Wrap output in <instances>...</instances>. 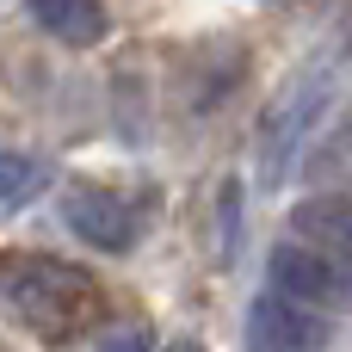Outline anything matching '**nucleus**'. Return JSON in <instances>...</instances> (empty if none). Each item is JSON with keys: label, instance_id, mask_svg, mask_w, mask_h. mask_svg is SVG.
Returning <instances> with one entry per match:
<instances>
[{"label": "nucleus", "instance_id": "nucleus-1", "mask_svg": "<svg viewBox=\"0 0 352 352\" xmlns=\"http://www.w3.org/2000/svg\"><path fill=\"white\" fill-rule=\"evenodd\" d=\"M0 297L43 340H68V334L99 322V285L80 266L50 260V254H6L0 260Z\"/></svg>", "mask_w": 352, "mask_h": 352}, {"label": "nucleus", "instance_id": "nucleus-2", "mask_svg": "<svg viewBox=\"0 0 352 352\" xmlns=\"http://www.w3.org/2000/svg\"><path fill=\"white\" fill-rule=\"evenodd\" d=\"M266 278H272V291H285L309 309H346L352 303V266L309 248V241H278L266 260Z\"/></svg>", "mask_w": 352, "mask_h": 352}, {"label": "nucleus", "instance_id": "nucleus-3", "mask_svg": "<svg viewBox=\"0 0 352 352\" xmlns=\"http://www.w3.org/2000/svg\"><path fill=\"white\" fill-rule=\"evenodd\" d=\"M322 105H328V74H303V80L272 105V118H266V142H260V161H266L272 179H285V173L297 167L309 130L322 124Z\"/></svg>", "mask_w": 352, "mask_h": 352}, {"label": "nucleus", "instance_id": "nucleus-4", "mask_svg": "<svg viewBox=\"0 0 352 352\" xmlns=\"http://www.w3.org/2000/svg\"><path fill=\"white\" fill-rule=\"evenodd\" d=\"M248 346L254 352H328V322L322 309L285 297V291H260L248 309Z\"/></svg>", "mask_w": 352, "mask_h": 352}, {"label": "nucleus", "instance_id": "nucleus-5", "mask_svg": "<svg viewBox=\"0 0 352 352\" xmlns=\"http://www.w3.org/2000/svg\"><path fill=\"white\" fill-rule=\"evenodd\" d=\"M62 223H68L87 248H99V254H124V248L136 241L130 204L111 198V192H99V186H74V192L62 198Z\"/></svg>", "mask_w": 352, "mask_h": 352}, {"label": "nucleus", "instance_id": "nucleus-6", "mask_svg": "<svg viewBox=\"0 0 352 352\" xmlns=\"http://www.w3.org/2000/svg\"><path fill=\"white\" fill-rule=\"evenodd\" d=\"M291 229H297V241H309V248H322V254L352 266V198H340V192L303 198L291 210Z\"/></svg>", "mask_w": 352, "mask_h": 352}, {"label": "nucleus", "instance_id": "nucleus-7", "mask_svg": "<svg viewBox=\"0 0 352 352\" xmlns=\"http://www.w3.org/2000/svg\"><path fill=\"white\" fill-rule=\"evenodd\" d=\"M31 19H37L56 43H74V50H93V43L111 31V19H105L99 0H31Z\"/></svg>", "mask_w": 352, "mask_h": 352}, {"label": "nucleus", "instance_id": "nucleus-8", "mask_svg": "<svg viewBox=\"0 0 352 352\" xmlns=\"http://www.w3.org/2000/svg\"><path fill=\"white\" fill-rule=\"evenodd\" d=\"M37 192V167L25 161V155H0V204L12 210V204H25Z\"/></svg>", "mask_w": 352, "mask_h": 352}, {"label": "nucleus", "instance_id": "nucleus-9", "mask_svg": "<svg viewBox=\"0 0 352 352\" xmlns=\"http://www.w3.org/2000/svg\"><path fill=\"white\" fill-rule=\"evenodd\" d=\"M93 352H148V334H142L136 322H124V328H111V334H105Z\"/></svg>", "mask_w": 352, "mask_h": 352}, {"label": "nucleus", "instance_id": "nucleus-10", "mask_svg": "<svg viewBox=\"0 0 352 352\" xmlns=\"http://www.w3.org/2000/svg\"><path fill=\"white\" fill-rule=\"evenodd\" d=\"M167 352H204V346H198V340H173Z\"/></svg>", "mask_w": 352, "mask_h": 352}]
</instances>
